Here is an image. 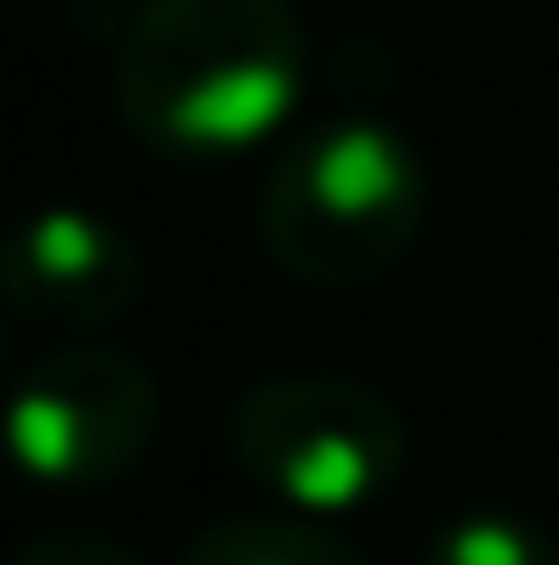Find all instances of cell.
<instances>
[{"label": "cell", "instance_id": "obj_2", "mask_svg": "<svg viewBox=\"0 0 559 565\" xmlns=\"http://www.w3.org/2000/svg\"><path fill=\"white\" fill-rule=\"evenodd\" d=\"M431 215L423 151L380 115H330L280 151L259 193L273 265L308 287H359L416 244Z\"/></svg>", "mask_w": 559, "mask_h": 565}, {"label": "cell", "instance_id": "obj_5", "mask_svg": "<svg viewBox=\"0 0 559 565\" xmlns=\"http://www.w3.org/2000/svg\"><path fill=\"white\" fill-rule=\"evenodd\" d=\"M144 258L123 222L94 207H36L0 236V301L36 330L94 337L137 308Z\"/></svg>", "mask_w": 559, "mask_h": 565}, {"label": "cell", "instance_id": "obj_1", "mask_svg": "<svg viewBox=\"0 0 559 565\" xmlns=\"http://www.w3.org/2000/svg\"><path fill=\"white\" fill-rule=\"evenodd\" d=\"M308 86L294 0H151L123 36L115 108L129 137L209 166L280 137Z\"/></svg>", "mask_w": 559, "mask_h": 565}, {"label": "cell", "instance_id": "obj_10", "mask_svg": "<svg viewBox=\"0 0 559 565\" xmlns=\"http://www.w3.org/2000/svg\"><path fill=\"white\" fill-rule=\"evenodd\" d=\"M0 373H8V316H0Z\"/></svg>", "mask_w": 559, "mask_h": 565}, {"label": "cell", "instance_id": "obj_6", "mask_svg": "<svg viewBox=\"0 0 559 565\" xmlns=\"http://www.w3.org/2000/svg\"><path fill=\"white\" fill-rule=\"evenodd\" d=\"M180 565H366L359 544H345L330 523L308 515H223L180 552Z\"/></svg>", "mask_w": 559, "mask_h": 565}, {"label": "cell", "instance_id": "obj_8", "mask_svg": "<svg viewBox=\"0 0 559 565\" xmlns=\"http://www.w3.org/2000/svg\"><path fill=\"white\" fill-rule=\"evenodd\" d=\"M8 565H144V558L108 530H36Z\"/></svg>", "mask_w": 559, "mask_h": 565}, {"label": "cell", "instance_id": "obj_7", "mask_svg": "<svg viewBox=\"0 0 559 565\" xmlns=\"http://www.w3.org/2000/svg\"><path fill=\"white\" fill-rule=\"evenodd\" d=\"M423 565H559V544L538 523H524V515L474 509V515L437 530Z\"/></svg>", "mask_w": 559, "mask_h": 565}, {"label": "cell", "instance_id": "obj_9", "mask_svg": "<svg viewBox=\"0 0 559 565\" xmlns=\"http://www.w3.org/2000/svg\"><path fill=\"white\" fill-rule=\"evenodd\" d=\"M51 8L65 14L72 29H86V36H115V43H123L151 0H51Z\"/></svg>", "mask_w": 559, "mask_h": 565}, {"label": "cell", "instance_id": "obj_4", "mask_svg": "<svg viewBox=\"0 0 559 565\" xmlns=\"http://www.w3.org/2000/svg\"><path fill=\"white\" fill-rule=\"evenodd\" d=\"M158 380L144 359L108 344H65L22 365L0 401V451L36 487H115L144 466L158 437Z\"/></svg>", "mask_w": 559, "mask_h": 565}, {"label": "cell", "instance_id": "obj_3", "mask_svg": "<svg viewBox=\"0 0 559 565\" xmlns=\"http://www.w3.org/2000/svg\"><path fill=\"white\" fill-rule=\"evenodd\" d=\"M230 458L287 515L337 523V515L373 509L402 480L409 429L373 386L337 373H287L259 380L230 408Z\"/></svg>", "mask_w": 559, "mask_h": 565}]
</instances>
